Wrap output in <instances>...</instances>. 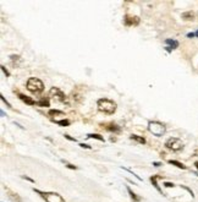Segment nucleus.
I'll return each instance as SVG.
<instances>
[{"label": "nucleus", "instance_id": "9d476101", "mask_svg": "<svg viewBox=\"0 0 198 202\" xmlns=\"http://www.w3.org/2000/svg\"><path fill=\"white\" fill-rule=\"evenodd\" d=\"M165 44H168V47H170L171 49H176V48L179 47V42H177L176 39L168 38V39H165Z\"/></svg>", "mask_w": 198, "mask_h": 202}, {"label": "nucleus", "instance_id": "f8f14e48", "mask_svg": "<svg viewBox=\"0 0 198 202\" xmlns=\"http://www.w3.org/2000/svg\"><path fill=\"white\" fill-rule=\"evenodd\" d=\"M127 192H128V195H130V197H131L132 198V201L133 202H141V196H138V195L137 193H135L131 189H130V187H127Z\"/></svg>", "mask_w": 198, "mask_h": 202}, {"label": "nucleus", "instance_id": "2eb2a0df", "mask_svg": "<svg viewBox=\"0 0 198 202\" xmlns=\"http://www.w3.org/2000/svg\"><path fill=\"white\" fill-rule=\"evenodd\" d=\"M182 18H183V20H187V21L193 20V18H194V13H193V11L183 12V13H182Z\"/></svg>", "mask_w": 198, "mask_h": 202}, {"label": "nucleus", "instance_id": "2f4dec72", "mask_svg": "<svg viewBox=\"0 0 198 202\" xmlns=\"http://www.w3.org/2000/svg\"><path fill=\"white\" fill-rule=\"evenodd\" d=\"M194 156H198V150H197V151H194Z\"/></svg>", "mask_w": 198, "mask_h": 202}, {"label": "nucleus", "instance_id": "0eeeda50", "mask_svg": "<svg viewBox=\"0 0 198 202\" xmlns=\"http://www.w3.org/2000/svg\"><path fill=\"white\" fill-rule=\"evenodd\" d=\"M124 23L126 26H137L140 23V17H137V16H125Z\"/></svg>", "mask_w": 198, "mask_h": 202}, {"label": "nucleus", "instance_id": "423d86ee", "mask_svg": "<svg viewBox=\"0 0 198 202\" xmlns=\"http://www.w3.org/2000/svg\"><path fill=\"white\" fill-rule=\"evenodd\" d=\"M49 96L51 97V99H54L55 102H60V103L65 102V99H66L65 93H64L63 91H61L60 88H58V87H53V88H50V91H49Z\"/></svg>", "mask_w": 198, "mask_h": 202}, {"label": "nucleus", "instance_id": "6e6552de", "mask_svg": "<svg viewBox=\"0 0 198 202\" xmlns=\"http://www.w3.org/2000/svg\"><path fill=\"white\" fill-rule=\"evenodd\" d=\"M18 97H20V99L23 101L26 104H28V106H36V104H37V102H36L35 99H32L31 97H28V96H25V94H18Z\"/></svg>", "mask_w": 198, "mask_h": 202}, {"label": "nucleus", "instance_id": "393cba45", "mask_svg": "<svg viewBox=\"0 0 198 202\" xmlns=\"http://www.w3.org/2000/svg\"><path fill=\"white\" fill-rule=\"evenodd\" d=\"M1 70L4 71V74H5L6 76H10V72H9L8 70H6V67H5V66H1Z\"/></svg>", "mask_w": 198, "mask_h": 202}, {"label": "nucleus", "instance_id": "6ab92c4d", "mask_svg": "<svg viewBox=\"0 0 198 202\" xmlns=\"http://www.w3.org/2000/svg\"><path fill=\"white\" fill-rule=\"evenodd\" d=\"M49 115H64V111L58 110V109H51L49 110Z\"/></svg>", "mask_w": 198, "mask_h": 202}, {"label": "nucleus", "instance_id": "7c9ffc66", "mask_svg": "<svg viewBox=\"0 0 198 202\" xmlns=\"http://www.w3.org/2000/svg\"><path fill=\"white\" fill-rule=\"evenodd\" d=\"M0 114H1V116H6V114L4 113V110H1V111H0Z\"/></svg>", "mask_w": 198, "mask_h": 202}, {"label": "nucleus", "instance_id": "7ed1b4c3", "mask_svg": "<svg viewBox=\"0 0 198 202\" xmlns=\"http://www.w3.org/2000/svg\"><path fill=\"white\" fill-rule=\"evenodd\" d=\"M27 89L30 92L35 93V94H38V93H42L43 89H44V85L43 82L40 81L39 79L37 77H31L27 81Z\"/></svg>", "mask_w": 198, "mask_h": 202}, {"label": "nucleus", "instance_id": "20e7f679", "mask_svg": "<svg viewBox=\"0 0 198 202\" xmlns=\"http://www.w3.org/2000/svg\"><path fill=\"white\" fill-rule=\"evenodd\" d=\"M148 130L154 136L160 137L166 132V126L159 121H149L148 123Z\"/></svg>", "mask_w": 198, "mask_h": 202}, {"label": "nucleus", "instance_id": "a878e982", "mask_svg": "<svg viewBox=\"0 0 198 202\" xmlns=\"http://www.w3.org/2000/svg\"><path fill=\"white\" fill-rule=\"evenodd\" d=\"M164 185H165L166 187H174V186H175L173 183H168V181H166V183H164Z\"/></svg>", "mask_w": 198, "mask_h": 202}, {"label": "nucleus", "instance_id": "c756f323", "mask_svg": "<svg viewBox=\"0 0 198 202\" xmlns=\"http://www.w3.org/2000/svg\"><path fill=\"white\" fill-rule=\"evenodd\" d=\"M165 49H166L168 52H171V50H173V49H171V48H170V47H165Z\"/></svg>", "mask_w": 198, "mask_h": 202}, {"label": "nucleus", "instance_id": "5701e85b", "mask_svg": "<svg viewBox=\"0 0 198 202\" xmlns=\"http://www.w3.org/2000/svg\"><path fill=\"white\" fill-rule=\"evenodd\" d=\"M80 147H82V148H87V150H91V148H92L89 145H86V143H80Z\"/></svg>", "mask_w": 198, "mask_h": 202}, {"label": "nucleus", "instance_id": "b1692460", "mask_svg": "<svg viewBox=\"0 0 198 202\" xmlns=\"http://www.w3.org/2000/svg\"><path fill=\"white\" fill-rule=\"evenodd\" d=\"M65 136V138H66V140H70V141H73V142H76L77 140H76V138H73V137H71L70 135H64Z\"/></svg>", "mask_w": 198, "mask_h": 202}, {"label": "nucleus", "instance_id": "412c9836", "mask_svg": "<svg viewBox=\"0 0 198 202\" xmlns=\"http://www.w3.org/2000/svg\"><path fill=\"white\" fill-rule=\"evenodd\" d=\"M63 163H65V165H66L69 169H73V170H76V169H77V167H76V165H72V164H70V163L65 162V161H63Z\"/></svg>", "mask_w": 198, "mask_h": 202}, {"label": "nucleus", "instance_id": "9b49d317", "mask_svg": "<svg viewBox=\"0 0 198 202\" xmlns=\"http://www.w3.org/2000/svg\"><path fill=\"white\" fill-rule=\"evenodd\" d=\"M158 179H161V176H159V175H153V176H151V181H152V184H153V186L155 187L156 190H158V192H160V193H163V191H161V189L159 187V185H158V183H156V180Z\"/></svg>", "mask_w": 198, "mask_h": 202}, {"label": "nucleus", "instance_id": "c85d7f7f", "mask_svg": "<svg viewBox=\"0 0 198 202\" xmlns=\"http://www.w3.org/2000/svg\"><path fill=\"white\" fill-rule=\"evenodd\" d=\"M153 165H154V167H160L161 163H159V162H153Z\"/></svg>", "mask_w": 198, "mask_h": 202}, {"label": "nucleus", "instance_id": "a211bd4d", "mask_svg": "<svg viewBox=\"0 0 198 202\" xmlns=\"http://www.w3.org/2000/svg\"><path fill=\"white\" fill-rule=\"evenodd\" d=\"M169 163L175 165V167H177V168H180V169H186V165H183L182 163L177 162V161H173V159H171V161H169Z\"/></svg>", "mask_w": 198, "mask_h": 202}, {"label": "nucleus", "instance_id": "4468645a", "mask_svg": "<svg viewBox=\"0 0 198 202\" xmlns=\"http://www.w3.org/2000/svg\"><path fill=\"white\" fill-rule=\"evenodd\" d=\"M130 138H131V140H133V141H137L138 143H142V145L146 143V138L144 137H141L138 135H131V136H130Z\"/></svg>", "mask_w": 198, "mask_h": 202}, {"label": "nucleus", "instance_id": "bb28decb", "mask_svg": "<svg viewBox=\"0 0 198 202\" xmlns=\"http://www.w3.org/2000/svg\"><path fill=\"white\" fill-rule=\"evenodd\" d=\"M187 37L188 38H193V37H196V34H194V32H191V33H187Z\"/></svg>", "mask_w": 198, "mask_h": 202}, {"label": "nucleus", "instance_id": "aec40b11", "mask_svg": "<svg viewBox=\"0 0 198 202\" xmlns=\"http://www.w3.org/2000/svg\"><path fill=\"white\" fill-rule=\"evenodd\" d=\"M122 169H124V170H126V172H128L130 174H132V175H133V176H136V178H137V179L140 180V181H142V179H141V178H140V176L137 175V174H135V173H133L132 170H130V169H127V168H124V167H122Z\"/></svg>", "mask_w": 198, "mask_h": 202}, {"label": "nucleus", "instance_id": "4be33fe9", "mask_svg": "<svg viewBox=\"0 0 198 202\" xmlns=\"http://www.w3.org/2000/svg\"><path fill=\"white\" fill-rule=\"evenodd\" d=\"M0 98H1V101H3V102H4V103H5V104H6V106H8L9 108H12V107H11V104H10L8 101L5 99V97H4V96H0Z\"/></svg>", "mask_w": 198, "mask_h": 202}, {"label": "nucleus", "instance_id": "72a5a7b5", "mask_svg": "<svg viewBox=\"0 0 198 202\" xmlns=\"http://www.w3.org/2000/svg\"><path fill=\"white\" fill-rule=\"evenodd\" d=\"M194 34H196V37H198V31H196V32H194Z\"/></svg>", "mask_w": 198, "mask_h": 202}, {"label": "nucleus", "instance_id": "1a4fd4ad", "mask_svg": "<svg viewBox=\"0 0 198 202\" xmlns=\"http://www.w3.org/2000/svg\"><path fill=\"white\" fill-rule=\"evenodd\" d=\"M105 129L108 131H110V132H116V134H119L120 132V126H118V125H115V124H108V125H104Z\"/></svg>", "mask_w": 198, "mask_h": 202}, {"label": "nucleus", "instance_id": "f03ea898", "mask_svg": "<svg viewBox=\"0 0 198 202\" xmlns=\"http://www.w3.org/2000/svg\"><path fill=\"white\" fill-rule=\"evenodd\" d=\"M33 191L37 192L45 202H65L64 197L59 195L58 192H45V191H40L38 189H33Z\"/></svg>", "mask_w": 198, "mask_h": 202}, {"label": "nucleus", "instance_id": "f3484780", "mask_svg": "<svg viewBox=\"0 0 198 202\" xmlns=\"http://www.w3.org/2000/svg\"><path fill=\"white\" fill-rule=\"evenodd\" d=\"M87 138H95V140H99V141H104V137L100 136L99 134H88Z\"/></svg>", "mask_w": 198, "mask_h": 202}, {"label": "nucleus", "instance_id": "473e14b6", "mask_svg": "<svg viewBox=\"0 0 198 202\" xmlns=\"http://www.w3.org/2000/svg\"><path fill=\"white\" fill-rule=\"evenodd\" d=\"M194 165H196V168L198 169V162H196V163H194Z\"/></svg>", "mask_w": 198, "mask_h": 202}, {"label": "nucleus", "instance_id": "ddd939ff", "mask_svg": "<svg viewBox=\"0 0 198 202\" xmlns=\"http://www.w3.org/2000/svg\"><path fill=\"white\" fill-rule=\"evenodd\" d=\"M36 106H38V107H50V102H49L48 98H42V99L37 101Z\"/></svg>", "mask_w": 198, "mask_h": 202}, {"label": "nucleus", "instance_id": "cd10ccee", "mask_svg": "<svg viewBox=\"0 0 198 202\" xmlns=\"http://www.w3.org/2000/svg\"><path fill=\"white\" fill-rule=\"evenodd\" d=\"M23 179H26V180H30V181L31 183H35V180H33V179H31V178H28V176H22Z\"/></svg>", "mask_w": 198, "mask_h": 202}, {"label": "nucleus", "instance_id": "f257e3e1", "mask_svg": "<svg viewBox=\"0 0 198 202\" xmlns=\"http://www.w3.org/2000/svg\"><path fill=\"white\" fill-rule=\"evenodd\" d=\"M97 106H98V110L105 114H114L115 110H116V103L106 98L98 99Z\"/></svg>", "mask_w": 198, "mask_h": 202}, {"label": "nucleus", "instance_id": "dca6fc26", "mask_svg": "<svg viewBox=\"0 0 198 202\" xmlns=\"http://www.w3.org/2000/svg\"><path fill=\"white\" fill-rule=\"evenodd\" d=\"M54 123L60 125V126H69V125L71 124L70 120H67V119H63V120H54Z\"/></svg>", "mask_w": 198, "mask_h": 202}, {"label": "nucleus", "instance_id": "39448f33", "mask_svg": "<svg viewBox=\"0 0 198 202\" xmlns=\"http://www.w3.org/2000/svg\"><path fill=\"white\" fill-rule=\"evenodd\" d=\"M165 147L173 152H179L183 148V142L177 137H171L165 142Z\"/></svg>", "mask_w": 198, "mask_h": 202}]
</instances>
